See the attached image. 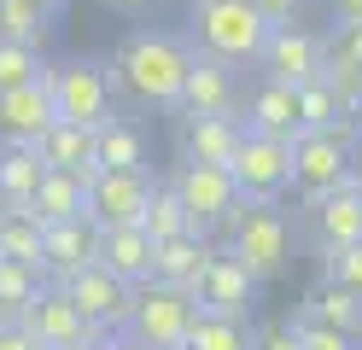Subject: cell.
Instances as JSON below:
<instances>
[{
  "label": "cell",
  "mask_w": 362,
  "mask_h": 350,
  "mask_svg": "<svg viewBox=\"0 0 362 350\" xmlns=\"http://www.w3.org/2000/svg\"><path fill=\"white\" fill-rule=\"evenodd\" d=\"M345 187H351V193H356V204H362V170H351V175H345Z\"/></svg>",
  "instance_id": "7bdbcfd3"
},
{
  "label": "cell",
  "mask_w": 362,
  "mask_h": 350,
  "mask_svg": "<svg viewBox=\"0 0 362 350\" xmlns=\"http://www.w3.org/2000/svg\"><path fill=\"white\" fill-rule=\"evenodd\" d=\"M41 70H47V64H41L35 47H12V41H0V93L41 82Z\"/></svg>",
  "instance_id": "d6a6232c"
},
{
  "label": "cell",
  "mask_w": 362,
  "mask_h": 350,
  "mask_svg": "<svg viewBox=\"0 0 362 350\" xmlns=\"http://www.w3.org/2000/svg\"><path fill=\"white\" fill-rule=\"evenodd\" d=\"M59 292L76 303V315L94 327L100 339L123 333L129 315H134V286H123V280H117V274H105L100 263H88V269L71 274V280H59Z\"/></svg>",
  "instance_id": "ba28073f"
},
{
  "label": "cell",
  "mask_w": 362,
  "mask_h": 350,
  "mask_svg": "<svg viewBox=\"0 0 362 350\" xmlns=\"http://www.w3.org/2000/svg\"><path fill=\"white\" fill-rule=\"evenodd\" d=\"M193 310L199 315H222V321H252V298H257V280L245 274L228 251H211L205 269L193 280Z\"/></svg>",
  "instance_id": "9c48e42d"
},
{
  "label": "cell",
  "mask_w": 362,
  "mask_h": 350,
  "mask_svg": "<svg viewBox=\"0 0 362 350\" xmlns=\"http://www.w3.org/2000/svg\"><path fill=\"white\" fill-rule=\"evenodd\" d=\"M228 181H234L240 204H275L292 187V140H269V134L240 129V146L228 158Z\"/></svg>",
  "instance_id": "5b68a950"
},
{
  "label": "cell",
  "mask_w": 362,
  "mask_h": 350,
  "mask_svg": "<svg viewBox=\"0 0 362 350\" xmlns=\"http://www.w3.org/2000/svg\"><path fill=\"white\" fill-rule=\"evenodd\" d=\"M252 6H257L269 23H292V12H298L304 0H252Z\"/></svg>",
  "instance_id": "8d00e7d4"
},
{
  "label": "cell",
  "mask_w": 362,
  "mask_h": 350,
  "mask_svg": "<svg viewBox=\"0 0 362 350\" xmlns=\"http://www.w3.org/2000/svg\"><path fill=\"white\" fill-rule=\"evenodd\" d=\"M71 350H105V339H94V344H71Z\"/></svg>",
  "instance_id": "f6af8a7d"
},
{
  "label": "cell",
  "mask_w": 362,
  "mask_h": 350,
  "mask_svg": "<svg viewBox=\"0 0 362 350\" xmlns=\"http://www.w3.org/2000/svg\"><path fill=\"white\" fill-rule=\"evenodd\" d=\"M35 181H41L35 146H0V199H6L12 210H24L30 193H35Z\"/></svg>",
  "instance_id": "4316f807"
},
{
  "label": "cell",
  "mask_w": 362,
  "mask_h": 350,
  "mask_svg": "<svg viewBox=\"0 0 362 350\" xmlns=\"http://www.w3.org/2000/svg\"><path fill=\"white\" fill-rule=\"evenodd\" d=\"M333 12L345 18V23H362V0H333Z\"/></svg>",
  "instance_id": "ab89813d"
},
{
  "label": "cell",
  "mask_w": 362,
  "mask_h": 350,
  "mask_svg": "<svg viewBox=\"0 0 362 350\" xmlns=\"http://www.w3.org/2000/svg\"><path fill=\"white\" fill-rule=\"evenodd\" d=\"M292 344L298 350H356L345 333H333V327H322V321H298L292 327Z\"/></svg>",
  "instance_id": "e575fe53"
},
{
  "label": "cell",
  "mask_w": 362,
  "mask_h": 350,
  "mask_svg": "<svg viewBox=\"0 0 362 350\" xmlns=\"http://www.w3.org/2000/svg\"><path fill=\"white\" fill-rule=\"evenodd\" d=\"M0 210H12V204H6V199H0Z\"/></svg>",
  "instance_id": "bcb514c9"
},
{
  "label": "cell",
  "mask_w": 362,
  "mask_h": 350,
  "mask_svg": "<svg viewBox=\"0 0 362 350\" xmlns=\"http://www.w3.org/2000/svg\"><path fill=\"white\" fill-rule=\"evenodd\" d=\"M181 111L187 117H234V64L193 53L187 76H181Z\"/></svg>",
  "instance_id": "9a60e30c"
},
{
  "label": "cell",
  "mask_w": 362,
  "mask_h": 350,
  "mask_svg": "<svg viewBox=\"0 0 362 350\" xmlns=\"http://www.w3.org/2000/svg\"><path fill=\"white\" fill-rule=\"evenodd\" d=\"M94 170L105 175H134L146 170V140L134 123H123V117H111V123L94 129Z\"/></svg>",
  "instance_id": "44dd1931"
},
{
  "label": "cell",
  "mask_w": 362,
  "mask_h": 350,
  "mask_svg": "<svg viewBox=\"0 0 362 350\" xmlns=\"http://www.w3.org/2000/svg\"><path fill=\"white\" fill-rule=\"evenodd\" d=\"M263 82H281V88H304V82H322V35L298 30V23H275L263 41Z\"/></svg>",
  "instance_id": "30bf717a"
},
{
  "label": "cell",
  "mask_w": 362,
  "mask_h": 350,
  "mask_svg": "<svg viewBox=\"0 0 362 350\" xmlns=\"http://www.w3.org/2000/svg\"><path fill=\"white\" fill-rule=\"evenodd\" d=\"M193 315H199V310H193V298H187V292L146 280V286H134V315H129L123 333H134V339L152 344V350H181V339H187Z\"/></svg>",
  "instance_id": "52a82bcc"
},
{
  "label": "cell",
  "mask_w": 362,
  "mask_h": 350,
  "mask_svg": "<svg viewBox=\"0 0 362 350\" xmlns=\"http://www.w3.org/2000/svg\"><path fill=\"white\" fill-rule=\"evenodd\" d=\"M94 257H100V228L88 216H76V222H41V274H47L53 286L71 280V274H82Z\"/></svg>",
  "instance_id": "5bb4252c"
},
{
  "label": "cell",
  "mask_w": 362,
  "mask_h": 350,
  "mask_svg": "<svg viewBox=\"0 0 362 350\" xmlns=\"http://www.w3.org/2000/svg\"><path fill=\"white\" fill-rule=\"evenodd\" d=\"M315 233H322V251H339V245L362 240V204H356L351 187H333V193L315 199Z\"/></svg>",
  "instance_id": "603a6c76"
},
{
  "label": "cell",
  "mask_w": 362,
  "mask_h": 350,
  "mask_svg": "<svg viewBox=\"0 0 362 350\" xmlns=\"http://www.w3.org/2000/svg\"><path fill=\"white\" fill-rule=\"evenodd\" d=\"M0 350H41V344H35L18 321H0Z\"/></svg>",
  "instance_id": "74e56055"
},
{
  "label": "cell",
  "mask_w": 362,
  "mask_h": 350,
  "mask_svg": "<svg viewBox=\"0 0 362 350\" xmlns=\"http://www.w3.org/2000/svg\"><path fill=\"white\" fill-rule=\"evenodd\" d=\"M0 257L41 269V222L30 216V210H0Z\"/></svg>",
  "instance_id": "4dcf8cb0"
},
{
  "label": "cell",
  "mask_w": 362,
  "mask_h": 350,
  "mask_svg": "<svg viewBox=\"0 0 362 350\" xmlns=\"http://www.w3.org/2000/svg\"><path fill=\"white\" fill-rule=\"evenodd\" d=\"M292 105H298V134H304V129H333V123H345V105L333 100V88H327V82H304V88H292Z\"/></svg>",
  "instance_id": "1f68e13d"
},
{
  "label": "cell",
  "mask_w": 362,
  "mask_h": 350,
  "mask_svg": "<svg viewBox=\"0 0 362 350\" xmlns=\"http://www.w3.org/2000/svg\"><path fill=\"white\" fill-rule=\"evenodd\" d=\"M41 286H47V274L35 263H6V257H0V321H18Z\"/></svg>",
  "instance_id": "f546056e"
},
{
  "label": "cell",
  "mask_w": 362,
  "mask_h": 350,
  "mask_svg": "<svg viewBox=\"0 0 362 350\" xmlns=\"http://www.w3.org/2000/svg\"><path fill=\"white\" fill-rule=\"evenodd\" d=\"M322 269H327V286L362 292V240L356 245H339V251H322Z\"/></svg>",
  "instance_id": "836d02e7"
},
{
  "label": "cell",
  "mask_w": 362,
  "mask_h": 350,
  "mask_svg": "<svg viewBox=\"0 0 362 350\" xmlns=\"http://www.w3.org/2000/svg\"><path fill=\"white\" fill-rule=\"evenodd\" d=\"M18 327H24L41 350H71V344H94V339H100L94 327L76 315V303L64 298L59 286H41V292L30 298V310L18 315Z\"/></svg>",
  "instance_id": "7c38bea8"
},
{
  "label": "cell",
  "mask_w": 362,
  "mask_h": 350,
  "mask_svg": "<svg viewBox=\"0 0 362 350\" xmlns=\"http://www.w3.org/2000/svg\"><path fill=\"white\" fill-rule=\"evenodd\" d=\"M234 240H228V257L252 274V280H275L292 257V228L281 216V204H240L234 210Z\"/></svg>",
  "instance_id": "277c9868"
},
{
  "label": "cell",
  "mask_w": 362,
  "mask_h": 350,
  "mask_svg": "<svg viewBox=\"0 0 362 350\" xmlns=\"http://www.w3.org/2000/svg\"><path fill=\"white\" fill-rule=\"evenodd\" d=\"M252 350H298V344H292L286 321H269V327H252Z\"/></svg>",
  "instance_id": "d590c367"
},
{
  "label": "cell",
  "mask_w": 362,
  "mask_h": 350,
  "mask_svg": "<svg viewBox=\"0 0 362 350\" xmlns=\"http://www.w3.org/2000/svg\"><path fill=\"white\" fill-rule=\"evenodd\" d=\"M170 193L181 199L193 233H205V228H216V222H234V210H240V193H234L228 170H205V163H187V170L170 181Z\"/></svg>",
  "instance_id": "8fae6325"
},
{
  "label": "cell",
  "mask_w": 362,
  "mask_h": 350,
  "mask_svg": "<svg viewBox=\"0 0 362 350\" xmlns=\"http://www.w3.org/2000/svg\"><path fill=\"white\" fill-rule=\"evenodd\" d=\"M47 30H53V12H41L35 0H0V41H12V47H35V53H41Z\"/></svg>",
  "instance_id": "83f0119b"
},
{
  "label": "cell",
  "mask_w": 362,
  "mask_h": 350,
  "mask_svg": "<svg viewBox=\"0 0 362 350\" xmlns=\"http://www.w3.org/2000/svg\"><path fill=\"white\" fill-rule=\"evenodd\" d=\"M94 263L105 274H117L123 286H146V280H152V240H146L141 228H105Z\"/></svg>",
  "instance_id": "e0dca14e"
},
{
  "label": "cell",
  "mask_w": 362,
  "mask_h": 350,
  "mask_svg": "<svg viewBox=\"0 0 362 350\" xmlns=\"http://www.w3.org/2000/svg\"><path fill=\"white\" fill-rule=\"evenodd\" d=\"M245 129L252 134H269V140H292L298 134V105H292V88L281 82H263L245 105Z\"/></svg>",
  "instance_id": "cb8c5ba5"
},
{
  "label": "cell",
  "mask_w": 362,
  "mask_h": 350,
  "mask_svg": "<svg viewBox=\"0 0 362 350\" xmlns=\"http://www.w3.org/2000/svg\"><path fill=\"white\" fill-rule=\"evenodd\" d=\"M152 199V181L146 170H134V175H94L88 181V222H94L100 233L105 228H141V210Z\"/></svg>",
  "instance_id": "4fadbf2b"
},
{
  "label": "cell",
  "mask_w": 362,
  "mask_h": 350,
  "mask_svg": "<svg viewBox=\"0 0 362 350\" xmlns=\"http://www.w3.org/2000/svg\"><path fill=\"white\" fill-rule=\"evenodd\" d=\"M24 210L35 222H76V216H88V181L64 175V170H41V181H35V193H30Z\"/></svg>",
  "instance_id": "ac0fdd59"
},
{
  "label": "cell",
  "mask_w": 362,
  "mask_h": 350,
  "mask_svg": "<svg viewBox=\"0 0 362 350\" xmlns=\"http://www.w3.org/2000/svg\"><path fill=\"white\" fill-rule=\"evenodd\" d=\"M35 6H41V12H53V18H59V6H64V0H35Z\"/></svg>",
  "instance_id": "ee69618b"
},
{
  "label": "cell",
  "mask_w": 362,
  "mask_h": 350,
  "mask_svg": "<svg viewBox=\"0 0 362 350\" xmlns=\"http://www.w3.org/2000/svg\"><path fill=\"white\" fill-rule=\"evenodd\" d=\"M105 6H117V12H146L152 0H105Z\"/></svg>",
  "instance_id": "60d3db41"
},
{
  "label": "cell",
  "mask_w": 362,
  "mask_h": 350,
  "mask_svg": "<svg viewBox=\"0 0 362 350\" xmlns=\"http://www.w3.org/2000/svg\"><path fill=\"white\" fill-rule=\"evenodd\" d=\"M105 350H152V344H141L134 333H111V339H105Z\"/></svg>",
  "instance_id": "f35d334b"
},
{
  "label": "cell",
  "mask_w": 362,
  "mask_h": 350,
  "mask_svg": "<svg viewBox=\"0 0 362 350\" xmlns=\"http://www.w3.org/2000/svg\"><path fill=\"white\" fill-rule=\"evenodd\" d=\"M345 123H351V134H356V140H362V100H356V105H351V111H345Z\"/></svg>",
  "instance_id": "b9f144b4"
},
{
  "label": "cell",
  "mask_w": 362,
  "mask_h": 350,
  "mask_svg": "<svg viewBox=\"0 0 362 350\" xmlns=\"http://www.w3.org/2000/svg\"><path fill=\"white\" fill-rule=\"evenodd\" d=\"M304 321H322V327H333V333H345V339L356 344V339H362V292H345V286L310 292Z\"/></svg>",
  "instance_id": "d4e9b609"
},
{
  "label": "cell",
  "mask_w": 362,
  "mask_h": 350,
  "mask_svg": "<svg viewBox=\"0 0 362 350\" xmlns=\"http://www.w3.org/2000/svg\"><path fill=\"white\" fill-rule=\"evenodd\" d=\"M345 175H351V123L292 134V187L310 204L322 193H333V187H345Z\"/></svg>",
  "instance_id": "8992f818"
},
{
  "label": "cell",
  "mask_w": 362,
  "mask_h": 350,
  "mask_svg": "<svg viewBox=\"0 0 362 350\" xmlns=\"http://www.w3.org/2000/svg\"><path fill=\"white\" fill-rule=\"evenodd\" d=\"M187 47L158 30H134L117 53V76L129 82L134 100L146 105H181V76H187Z\"/></svg>",
  "instance_id": "6da1fadb"
},
{
  "label": "cell",
  "mask_w": 362,
  "mask_h": 350,
  "mask_svg": "<svg viewBox=\"0 0 362 350\" xmlns=\"http://www.w3.org/2000/svg\"><path fill=\"white\" fill-rule=\"evenodd\" d=\"M141 233H146L152 245L193 233V222H187V210H181V199L170 193V181H152V199H146V210H141Z\"/></svg>",
  "instance_id": "484cf974"
},
{
  "label": "cell",
  "mask_w": 362,
  "mask_h": 350,
  "mask_svg": "<svg viewBox=\"0 0 362 350\" xmlns=\"http://www.w3.org/2000/svg\"><path fill=\"white\" fill-rule=\"evenodd\" d=\"M35 158H41V170H64V175H82V181H94V129H71V123H53L47 134L35 140Z\"/></svg>",
  "instance_id": "d6986e66"
},
{
  "label": "cell",
  "mask_w": 362,
  "mask_h": 350,
  "mask_svg": "<svg viewBox=\"0 0 362 350\" xmlns=\"http://www.w3.org/2000/svg\"><path fill=\"white\" fill-rule=\"evenodd\" d=\"M111 70L88 64V59H71V64H47L41 70V88L53 100V117L71 129H100L111 123Z\"/></svg>",
  "instance_id": "3957f363"
},
{
  "label": "cell",
  "mask_w": 362,
  "mask_h": 350,
  "mask_svg": "<svg viewBox=\"0 0 362 350\" xmlns=\"http://www.w3.org/2000/svg\"><path fill=\"white\" fill-rule=\"evenodd\" d=\"M53 123H59V117H53V100H47L41 82L0 93V146H35Z\"/></svg>",
  "instance_id": "2e32d148"
},
{
  "label": "cell",
  "mask_w": 362,
  "mask_h": 350,
  "mask_svg": "<svg viewBox=\"0 0 362 350\" xmlns=\"http://www.w3.org/2000/svg\"><path fill=\"white\" fill-rule=\"evenodd\" d=\"M234 146H240V117H187V163L228 170Z\"/></svg>",
  "instance_id": "7402d4cb"
},
{
  "label": "cell",
  "mask_w": 362,
  "mask_h": 350,
  "mask_svg": "<svg viewBox=\"0 0 362 350\" xmlns=\"http://www.w3.org/2000/svg\"><path fill=\"white\" fill-rule=\"evenodd\" d=\"M193 30H199V47L222 64H245L263 53L269 41V23L252 0H193Z\"/></svg>",
  "instance_id": "7a4b0ae2"
},
{
  "label": "cell",
  "mask_w": 362,
  "mask_h": 350,
  "mask_svg": "<svg viewBox=\"0 0 362 350\" xmlns=\"http://www.w3.org/2000/svg\"><path fill=\"white\" fill-rule=\"evenodd\" d=\"M181 350H252V321H222V315H193Z\"/></svg>",
  "instance_id": "f1b7e54d"
},
{
  "label": "cell",
  "mask_w": 362,
  "mask_h": 350,
  "mask_svg": "<svg viewBox=\"0 0 362 350\" xmlns=\"http://www.w3.org/2000/svg\"><path fill=\"white\" fill-rule=\"evenodd\" d=\"M205 233H181V240H164V245H152V280L158 286H175V292H193V280L199 269H205Z\"/></svg>",
  "instance_id": "ffe728a7"
}]
</instances>
